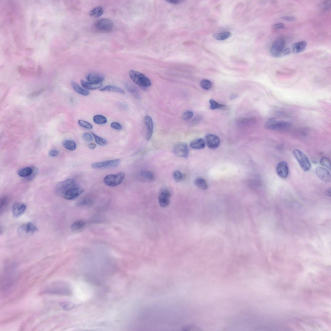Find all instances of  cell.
<instances>
[{"label":"cell","instance_id":"6da1fadb","mask_svg":"<svg viewBox=\"0 0 331 331\" xmlns=\"http://www.w3.org/2000/svg\"><path fill=\"white\" fill-rule=\"evenodd\" d=\"M45 291L49 294L66 295L69 294L70 289L66 283L59 281L54 282L49 284Z\"/></svg>","mask_w":331,"mask_h":331},{"label":"cell","instance_id":"c3c4849f","mask_svg":"<svg viewBox=\"0 0 331 331\" xmlns=\"http://www.w3.org/2000/svg\"><path fill=\"white\" fill-rule=\"evenodd\" d=\"M59 152L57 150H53L50 151L49 153V156L52 157H57L59 154Z\"/></svg>","mask_w":331,"mask_h":331},{"label":"cell","instance_id":"8d00e7d4","mask_svg":"<svg viewBox=\"0 0 331 331\" xmlns=\"http://www.w3.org/2000/svg\"><path fill=\"white\" fill-rule=\"evenodd\" d=\"M210 108L211 110H215L225 107V105L220 104L214 100L210 99L209 101Z\"/></svg>","mask_w":331,"mask_h":331},{"label":"cell","instance_id":"9c48e42d","mask_svg":"<svg viewBox=\"0 0 331 331\" xmlns=\"http://www.w3.org/2000/svg\"><path fill=\"white\" fill-rule=\"evenodd\" d=\"M173 152L178 157L187 158L189 154L188 146L184 143H178L174 147Z\"/></svg>","mask_w":331,"mask_h":331},{"label":"cell","instance_id":"816d5d0a","mask_svg":"<svg viewBox=\"0 0 331 331\" xmlns=\"http://www.w3.org/2000/svg\"><path fill=\"white\" fill-rule=\"evenodd\" d=\"M88 146L89 148L91 149H94L96 147V145L94 143H91L89 144Z\"/></svg>","mask_w":331,"mask_h":331},{"label":"cell","instance_id":"8fae6325","mask_svg":"<svg viewBox=\"0 0 331 331\" xmlns=\"http://www.w3.org/2000/svg\"><path fill=\"white\" fill-rule=\"evenodd\" d=\"M84 190L78 185L71 188L64 192L62 196L68 200H74L81 195Z\"/></svg>","mask_w":331,"mask_h":331},{"label":"cell","instance_id":"f35d334b","mask_svg":"<svg viewBox=\"0 0 331 331\" xmlns=\"http://www.w3.org/2000/svg\"><path fill=\"white\" fill-rule=\"evenodd\" d=\"M320 163L323 166L330 170V161L329 159L328 158L325 157L322 158L320 160Z\"/></svg>","mask_w":331,"mask_h":331},{"label":"cell","instance_id":"f5cc1de1","mask_svg":"<svg viewBox=\"0 0 331 331\" xmlns=\"http://www.w3.org/2000/svg\"><path fill=\"white\" fill-rule=\"evenodd\" d=\"M290 53V50L289 48H287L284 50L283 53L284 55H286Z\"/></svg>","mask_w":331,"mask_h":331},{"label":"cell","instance_id":"1f68e13d","mask_svg":"<svg viewBox=\"0 0 331 331\" xmlns=\"http://www.w3.org/2000/svg\"><path fill=\"white\" fill-rule=\"evenodd\" d=\"M93 119L94 122L97 124H104L107 122V118L102 115H96L94 116Z\"/></svg>","mask_w":331,"mask_h":331},{"label":"cell","instance_id":"f907efd6","mask_svg":"<svg viewBox=\"0 0 331 331\" xmlns=\"http://www.w3.org/2000/svg\"><path fill=\"white\" fill-rule=\"evenodd\" d=\"M167 2L172 4H178L180 3L181 1L179 0H170L167 1Z\"/></svg>","mask_w":331,"mask_h":331},{"label":"cell","instance_id":"ba28073f","mask_svg":"<svg viewBox=\"0 0 331 331\" xmlns=\"http://www.w3.org/2000/svg\"><path fill=\"white\" fill-rule=\"evenodd\" d=\"M77 185L75 180L68 179L59 183L56 187V191L57 194L62 195L64 192L70 188Z\"/></svg>","mask_w":331,"mask_h":331},{"label":"cell","instance_id":"3957f363","mask_svg":"<svg viewBox=\"0 0 331 331\" xmlns=\"http://www.w3.org/2000/svg\"><path fill=\"white\" fill-rule=\"evenodd\" d=\"M291 126L292 124L289 122L278 121L273 119L266 122L264 125L266 129L271 131L288 130Z\"/></svg>","mask_w":331,"mask_h":331},{"label":"cell","instance_id":"db71d44e","mask_svg":"<svg viewBox=\"0 0 331 331\" xmlns=\"http://www.w3.org/2000/svg\"><path fill=\"white\" fill-rule=\"evenodd\" d=\"M238 97V96L236 94H233L230 97V99L231 100H233L236 99Z\"/></svg>","mask_w":331,"mask_h":331},{"label":"cell","instance_id":"bcb514c9","mask_svg":"<svg viewBox=\"0 0 331 331\" xmlns=\"http://www.w3.org/2000/svg\"><path fill=\"white\" fill-rule=\"evenodd\" d=\"M197 328L195 326H192V325H185L182 328V329L184 331H195L197 330Z\"/></svg>","mask_w":331,"mask_h":331},{"label":"cell","instance_id":"d6a6232c","mask_svg":"<svg viewBox=\"0 0 331 331\" xmlns=\"http://www.w3.org/2000/svg\"><path fill=\"white\" fill-rule=\"evenodd\" d=\"M126 86L127 91L135 97L137 98L139 97L136 89L133 85L127 83L126 84Z\"/></svg>","mask_w":331,"mask_h":331},{"label":"cell","instance_id":"4316f807","mask_svg":"<svg viewBox=\"0 0 331 331\" xmlns=\"http://www.w3.org/2000/svg\"><path fill=\"white\" fill-rule=\"evenodd\" d=\"M231 35V33L229 32H223L215 34L213 37L215 40L221 41L228 38Z\"/></svg>","mask_w":331,"mask_h":331},{"label":"cell","instance_id":"4dcf8cb0","mask_svg":"<svg viewBox=\"0 0 331 331\" xmlns=\"http://www.w3.org/2000/svg\"><path fill=\"white\" fill-rule=\"evenodd\" d=\"M86 223L83 220H79L73 223L71 226V229L73 231L78 230L84 227Z\"/></svg>","mask_w":331,"mask_h":331},{"label":"cell","instance_id":"9a60e30c","mask_svg":"<svg viewBox=\"0 0 331 331\" xmlns=\"http://www.w3.org/2000/svg\"><path fill=\"white\" fill-rule=\"evenodd\" d=\"M38 230L37 227L32 223L23 225L18 229V232L21 234H32Z\"/></svg>","mask_w":331,"mask_h":331},{"label":"cell","instance_id":"e0dca14e","mask_svg":"<svg viewBox=\"0 0 331 331\" xmlns=\"http://www.w3.org/2000/svg\"><path fill=\"white\" fill-rule=\"evenodd\" d=\"M145 123L146 127V139L149 141L151 138L153 131V123L152 118L147 116L145 118Z\"/></svg>","mask_w":331,"mask_h":331},{"label":"cell","instance_id":"52a82bcc","mask_svg":"<svg viewBox=\"0 0 331 331\" xmlns=\"http://www.w3.org/2000/svg\"><path fill=\"white\" fill-rule=\"evenodd\" d=\"M286 45L285 41L283 38H279L275 41L271 48L270 52L274 57H279L282 55Z\"/></svg>","mask_w":331,"mask_h":331},{"label":"cell","instance_id":"7c38bea8","mask_svg":"<svg viewBox=\"0 0 331 331\" xmlns=\"http://www.w3.org/2000/svg\"><path fill=\"white\" fill-rule=\"evenodd\" d=\"M171 196L170 192L167 189L161 190L159 197V203L162 207H166L170 204V199Z\"/></svg>","mask_w":331,"mask_h":331},{"label":"cell","instance_id":"e575fe53","mask_svg":"<svg viewBox=\"0 0 331 331\" xmlns=\"http://www.w3.org/2000/svg\"><path fill=\"white\" fill-rule=\"evenodd\" d=\"M91 133L95 138V141L97 144L101 146H104L106 144L107 142L106 140L98 136L93 132H91Z\"/></svg>","mask_w":331,"mask_h":331},{"label":"cell","instance_id":"7bdbcfd3","mask_svg":"<svg viewBox=\"0 0 331 331\" xmlns=\"http://www.w3.org/2000/svg\"><path fill=\"white\" fill-rule=\"evenodd\" d=\"M91 203V201L89 199H85L81 200L79 203V205L85 206L89 205Z\"/></svg>","mask_w":331,"mask_h":331},{"label":"cell","instance_id":"8992f818","mask_svg":"<svg viewBox=\"0 0 331 331\" xmlns=\"http://www.w3.org/2000/svg\"><path fill=\"white\" fill-rule=\"evenodd\" d=\"M95 27L98 31L102 32H109L114 29V25L112 22L107 19H100L96 21Z\"/></svg>","mask_w":331,"mask_h":331},{"label":"cell","instance_id":"7dc6e473","mask_svg":"<svg viewBox=\"0 0 331 331\" xmlns=\"http://www.w3.org/2000/svg\"><path fill=\"white\" fill-rule=\"evenodd\" d=\"M281 19L287 21H294L296 20L297 18L292 16H284L281 17Z\"/></svg>","mask_w":331,"mask_h":331},{"label":"cell","instance_id":"836d02e7","mask_svg":"<svg viewBox=\"0 0 331 331\" xmlns=\"http://www.w3.org/2000/svg\"><path fill=\"white\" fill-rule=\"evenodd\" d=\"M200 87L203 89L207 90L212 87L213 84L210 81L207 79L201 80L200 82Z\"/></svg>","mask_w":331,"mask_h":331},{"label":"cell","instance_id":"ffe728a7","mask_svg":"<svg viewBox=\"0 0 331 331\" xmlns=\"http://www.w3.org/2000/svg\"><path fill=\"white\" fill-rule=\"evenodd\" d=\"M206 145L205 141L203 139L199 138L192 141L190 146L193 149L200 150L204 149Z\"/></svg>","mask_w":331,"mask_h":331},{"label":"cell","instance_id":"f6af8a7d","mask_svg":"<svg viewBox=\"0 0 331 331\" xmlns=\"http://www.w3.org/2000/svg\"><path fill=\"white\" fill-rule=\"evenodd\" d=\"M84 140L87 142L91 141L93 140V138L92 135L88 133H85L82 136Z\"/></svg>","mask_w":331,"mask_h":331},{"label":"cell","instance_id":"83f0119b","mask_svg":"<svg viewBox=\"0 0 331 331\" xmlns=\"http://www.w3.org/2000/svg\"><path fill=\"white\" fill-rule=\"evenodd\" d=\"M62 144L64 148L70 151H75L77 148V144L76 142L72 140L64 141Z\"/></svg>","mask_w":331,"mask_h":331},{"label":"cell","instance_id":"7402d4cb","mask_svg":"<svg viewBox=\"0 0 331 331\" xmlns=\"http://www.w3.org/2000/svg\"><path fill=\"white\" fill-rule=\"evenodd\" d=\"M140 179L144 181H151L155 178L154 174L150 171H144L140 172L139 175Z\"/></svg>","mask_w":331,"mask_h":331},{"label":"cell","instance_id":"ab89813d","mask_svg":"<svg viewBox=\"0 0 331 331\" xmlns=\"http://www.w3.org/2000/svg\"><path fill=\"white\" fill-rule=\"evenodd\" d=\"M173 175L174 180L177 182H180L183 179L182 174L179 170H176L174 171Z\"/></svg>","mask_w":331,"mask_h":331},{"label":"cell","instance_id":"ee69618b","mask_svg":"<svg viewBox=\"0 0 331 331\" xmlns=\"http://www.w3.org/2000/svg\"><path fill=\"white\" fill-rule=\"evenodd\" d=\"M110 126L112 128L117 130H121L123 128L121 125L117 122H112Z\"/></svg>","mask_w":331,"mask_h":331},{"label":"cell","instance_id":"30bf717a","mask_svg":"<svg viewBox=\"0 0 331 331\" xmlns=\"http://www.w3.org/2000/svg\"><path fill=\"white\" fill-rule=\"evenodd\" d=\"M121 162L119 159L113 160L94 163L92 164L91 167L95 169L115 168L118 166Z\"/></svg>","mask_w":331,"mask_h":331},{"label":"cell","instance_id":"cb8c5ba5","mask_svg":"<svg viewBox=\"0 0 331 331\" xmlns=\"http://www.w3.org/2000/svg\"><path fill=\"white\" fill-rule=\"evenodd\" d=\"M34 172L33 169L31 167L24 168L18 170V175L22 177H28L32 176Z\"/></svg>","mask_w":331,"mask_h":331},{"label":"cell","instance_id":"5b68a950","mask_svg":"<svg viewBox=\"0 0 331 331\" xmlns=\"http://www.w3.org/2000/svg\"><path fill=\"white\" fill-rule=\"evenodd\" d=\"M125 174L123 172L116 174H109L104 178L105 184L109 187H115L120 185L125 178Z\"/></svg>","mask_w":331,"mask_h":331},{"label":"cell","instance_id":"f1b7e54d","mask_svg":"<svg viewBox=\"0 0 331 331\" xmlns=\"http://www.w3.org/2000/svg\"><path fill=\"white\" fill-rule=\"evenodd\" d=\"M103 13V8L100 6H97L94 8L90 12L91 16L97 18L101 16Z\"/></svg>","mask_w":331,"mask_h":331},{"label":"cell","instance_id":"d590c367","mask_svg":"<svg viewBox=\"0 0 331 331\" xmlns=\"http://www.w3.org/2000/svg\"><path fill=\"white\" fill-rule=\"evenodd\" d=\"M59 305L64 310L67 311L71 310L74 307L72 303L67 301L60 302Z\"/></svg>","mask_w":331,"mask_h":331},{"label":"cell","instance_id":"4fadbf2b","mask_svg":"<svg viewBox=\"0 0 331 331\" xmlns=\"http://www.w3.org/2000/svg\"><path fill=\"white\" fill-rule=\"evenodd\" d=\"M276 171L278 175L281 178H286L289 175V170L288 164L285 161H282L278 163L276 167Z\"/></svg>","mask_w":331,"mask_h":331},{"label":"cell","instance_id":"b9f144b4","mask_svg":"<svg viewBox=\"0 0 331 331\" xmlns=\"http://www.w3.org/2000/svg\"><path fill=\"white\" fill-rule=\"evenodd\" d=\"M193 116L194 114L192 111H188L184 113L182 115V118L184 120L188 121L191 119Z\"/></svg>","mask_w":331,"mask_h":331},{"label":"cell","instance_id":"7a4b0ae2","mask_svg":"<svg viewBox=\"0 0 331 331\" xmlns=\"http://www.w3.org/2000/svg\"><path fill=\"white\" fill-rule=\"evenodd\" d=\"M129 75L133 81L138 85L144 87L151 86L150 80L143 73L134 70H130Z\"/></svg>","mask_w":331,"mask_h":331},{"label":"cell","instance_id":"ac0fdd59","mask_svg":"<svg viewBox=\"0 0 331 331\" xmlns=\"http://www.w3.org/2000/svg\"><path fill=\"white\" fill-rule=\"evenodd\" d=\"M26 209L27 206L25 204L22 203H16L12 207L13 215L16 217H19L25 213Z\"/></svg>","mask_w":331,"mask_h":331},{"label":"cell","instance_id":"484cf974","mask_svg":"<svg viewBox=\"0 0 331 331\" xmlns=\"http://www.w3.org/2000/svg\"><path fill=\"white\" fill-rule=\"evenodd\" d=\"M101 91H109L115 92L117 93H119L124 94H125V91L120 87L113 86H108L104 87L99 90Z\"/></svg>","mask_w":331,"mask_h":331},{"label":"cell","instance_id":"44dd1931","mask_svg":"<svg viewBox=\"0 0 331 331\" xmlns=\"http://www.w3.org/2000/svg\"><path fill=\"white\" fill-rule=\"evenodd\" d=\"M307 43L306 41H302L293 44L292 46V50L294 53L297 54L302 52L306 49Z\"/></svg>","mask_w":331,"mask_h":331},{"label":"cell","instance_id":"681fc988","mask_svg":"<svg viewBox=\"0 0 331 331\" xmlns=\"http://www.w3.org/2000/svg\"><path fill=\"white\" fill-rule=\"evenodd\" d=\"M284 25L281 23L276 24L273 26V28L274 29H281L283 28Z\"/></svg>","mask_w":331,"mask_h":331},{"label":"cell","instance_id":"2e32d148","mask_svg":"<svg viewBox=\"0 0 331 331\" xmlns=\"http://www.w3.org/2000/svg\"><path fill=\"white\" fill-rule=\"evenodd\" d=\"M205 142L208 146L211 149L217 148L220 143L219 138L214 135L210 134L207 135L205 137Z\"/></svg>","mask_w":331,"mask_h":331},{"label":"cell","instance_id":"5bb4252c","mask_svg":"<svg viewBox=\"0 0 331 331\" xmlns=\"http://www.w3.org/2000/svg\"><path fill=\"white\" fill-rule=\"evenodd\" d=\"M316 173L318 177L323 181L329 182L331 180L330 173L325 168L319 167L316 169Z\"/></svg>","mask_w":331,"mask_h":331},{"label":"cell","instance_id":"60d3db41","mask_svg":"<svg viewBox=\"0 0 331 331\" xmlns=\"http://www.w3.org/2000/svg\"><path fill=\"white\" fill-rule=\"evenodd\" d=\"M8 201V199L6 197H3L0 200V209L1 211L7 206Z\"/></svg>","mask_w":331,"mask_h":331},{"label":"cell","instance_id":"d4e9b609","mask_svg":"<svg viewBox=\"0 0 331 331\" xmlns=\"http://www.w3.org/2000/svg\"><path fill=\"white\" fill-rule=\"evenodd\" d=\"M71 85L73 89L78 93L85 96H87L89 95V91L82 88L77 83L72 82Z\"/></svg>","mask_w":331,"mask_h":331},{"label":"cell","instance_id":"d6986e66","mask_svg":"<svg viewBox=\"0 0 331 331\" xmlns=\"http://www.w3.org/2000/svg\"><path fill=\"white\" fill-rule=\"evenodd\" d=\"M86 79L89 82L93 84H99L104 80V77L100 73L96 72L91 73L86 77Z\"/></svg>","mask_w":331,"mask_h":331},{"label":"cell","instance_id":"74e56055","mask_svg":"<svg viewBox=\"0 0 331 331\" xmlns=\"http://www.w3.org/2000/svg\"><path fill=\"white\" fill-rule=\"evenodd\" d=\"M78 125L86 129L91 130L92 129L93 126L90 123L82 120H79L78 121Z\"/></svg>","mask_w":331,"mask_h":331},{"label":"cell","instance_id":"277c9868","mask_svg":"<svg viewBox=\"0 0 331 331\" xmlns=\"http://www.w3.org/2000/svg\"><path fill=\"white\" fill-rule=\"evenodd\" d=\"M293 154L303 170L308 171L310 170L311 165L308 157L304 153L296 149L293 151Z\"/></svg>","mask_w":331,"mask_h":331},{"label":"cell","instance_id":"f546056e","mask_svg":"<svg viewBox=\"0 0 331 331\" xmlns=\"http://www.w3.org/2000/svg\"><path fill=\"white\" fill-rule=\"evenodd\" d=\"M195 184L200 189L206 190L208 188V186L205 180L203 178H198L195 181Z\"/></svg>","mask_w":331,"mask_h":331},{"label":"cell","instance_id":"603a6c76","mask_svg":"<svg viewBox=\"0 0 331 331\" xmlns=\"http://www.w3.org/2000/svg\"><path fill=\"white\" fill-rule=\"evenodd\" d=\"M81 84L83 87L85 89L89 90H95L98 89L103 86L102 82L99 84H93L91 83L84 81L82 80Z\"/></svg>","mask_w":331,"mask_h":331}]
</instances>
